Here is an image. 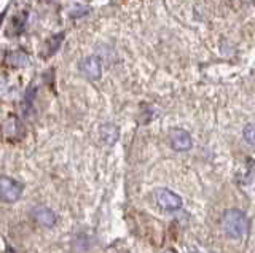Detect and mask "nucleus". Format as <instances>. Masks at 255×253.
I'll return each instance as SVG.
<instances>
[{"label":"nucleus","instance_id":"nucleus-12","mask_svg":"<svg viewBox=\"0 0 255 253\" xmlns=\"http://www.w3.org/2000/svg\"><path fill=\"white\" fill-rule=\"evenodd\" d=\"M254 2H255V0H254Z\"/></svg>","mask_w":255,"mask_h":253},{"label":"nucleus","instance_id":"nucleus-1","mask_svg":"<svg viewBox=\"0 0 255 253\" xmlns=\"http://www.w3.org/2000/svg\"><path fill=\"white\" fill-rule=\"evenodd\" d=\"M222 228L231 239H239L247 234L251 228L249 217L239 209H227L222 213Z\"/></svg>","mask_w":255,"mask_h":253},{"label":"nucleus","instance_id":"nucleus-7","mask_svg":"<svg viewBox=\"0 0 255 253\" xmlns=\"http://www.w3.org/2000/svg\"><path fill=\"white\" fill-rule=\"evenodd\" d=\"M99 134H101L102 142L109 147L115 145L120 139V129H118V126L114 123H104L99 129Z\"/></svg>","mask_w":255,"mask_h":253},{"label":"nucleus","instance_id":"nucleus-11","mask_svg":"<svg viewBox=\"0 0 255 253\" xmlns=\"http://www.w3.org/2000/svg\"><path fill=\"white\" fill-rule=\"evenodd\" d=\"M122 253H129V252H122Z\"/></svg>","mask_w":255,"mask_h":253},{"label":"nucleus","instance_id":"nucleus-4","mask_svg":"<svg viewBox=\"0 0 255 253\" xmlns=\"http://www.w3.org/2000/svg\"><path fill=\"white\" fill-rule=\"evenodd\" d=\"M78 70L88 80H99L102 75V62L98 56H86L80 61Z\"/></svg>","mask_w":255,"mask_h":253},{"label":"nucleus","instance_id":"nucleus-3","mask_svg":"<svg viewBox=\"0 0 255 253\" xmlns=\"http://www.w3.org/2000/svg\"><path fill=\"white\" fill-rule=\"evenodd\" d=\"M153 197L156 204L164 210H179L182 207V197L179 194H175L174 191H171L169 188H156L153 191Z\"/></svg>","mask_w":255,"mask_h":253},{"label":"nucleus","instance_id":"nucleus-10","mask_svg":"<svg viewBox=\"0 0 255 253\" xmlns=\"http://www.w3.org/2000/svg\"><path fill=\"white\" fill-rule=\"evenodd\" d=\"M161 253H177L174 249H166V250H163Z\"/></svg>","mask_w":255,"mask_h":253},{"label":"nucleus","instance_id":"nucleus-5","mask_svg":"<svg viewBox=\"0 0 255 253\" xmlns=\"http://www.w3.org/2000/svg\"><path fill=\"white\" fill-rule=\"evenodd\" d=\"M169 144L175 152H188L193 147V140H191L188 131L182 128H174L169 132Z\"/></svg>","mask_w":255,"mask_h":253},{"label":"nucleus","instance_id":"nucleus-9","mask_svg":"<svg viewBox=\"0 0 255 253\" xmlns=\"http://www.w3.org/2000/svg\"><path fill=\"white\" fill-rule=\"evenodd\" d=\"M10 62L11 66H18V67H22V66H26L27 64V56L24 53L21 51H14L10 54Z\"/></svg>","mask_w":255,"mask_h":253},{"label":"nucleus","instance_id":"nucleus-8","mask_svg":"<svg viewBox=\"0 0 255 253\" xmlns=\"http://www.w3.org/2000/svg\"><path fill=\"white\" fill-rule=\"evenodd\" d=\"M243 139L246 144H249L251 147H255V124L249 123L244 126L243 129Z\"/></svg>","mask_w":255,"mask_h":253},{"label":"nucleus","instance_id":"nucleus-2","mask_svg":"<svg viewBox=\"0 0 255 253\" xmlns=\"http://www.w3.org/2000/svg\"><path fill=\"white\" fill-rule=\"evenodd\" d=\"M22 191H24V185L21 181L2 175V178H0V197H2L3 202H10V204L16 202L21 197Z\"/></svg>","mask_w":255,"mask_h":253},{"label":"nucleus","instance_id":"nucleus-6","mask_svg":"<svg viewBox=\"0 0 255 253\" xmlns=\"http://www.w3.org/2000/svg\"><path fill=\"white\" fill-rule=\"evenodd\" d=\"M32 218L43 228H53L58 223V215L46 205H37L32 209Z\"/></svg>","mask_w":255,"mask_h":253}]
</instances>
